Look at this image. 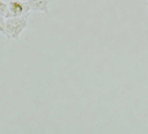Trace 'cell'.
<instances>
[{"label":"cell","mask_w":148,"mask_h":134,"mask_svg":"<svg viewBox=\"0 0 148 134\" xmlns=\"http://www.w3.org/2000/svg\"><path fill=\"white\" fill-rule=\"evenodd\" d=\"M31 7L28 1H11L10 3L0 2V13L1 17L8 19L11 17H20L29 15Z\"/></svg>","instance_id":"6da1fadb"},{"label":"cell","mask_w":148,"mask_h":134,"mask_svg":"<svg viewBox=\"0 0 148 134\" xmlns=\"http://www.w3.org/2000/svg\"><path fill=\"white\" fill-rule=\"evenodd\" d=\"M29 15L20 17H11L6 19L5 28L2 31V34L5 35L8 39H17L24 29L27 27Z\"/></svg>","instance_id":"7a4b0ae2"},{"label":"cell","mask_w":148,"mask_h":134,"mask_svg":"<svg viewBox=\"0 0 148 134\" xmlns=\"http://www.w3.org/2000/svg\"><path fill=\"white\" fill-rule=\"evenodd\" d=\"M51 0H28V3L31 7V10L42 11L49 13V4Z\"/></svg>","instance_id":"3957f363"}]
</instances>
